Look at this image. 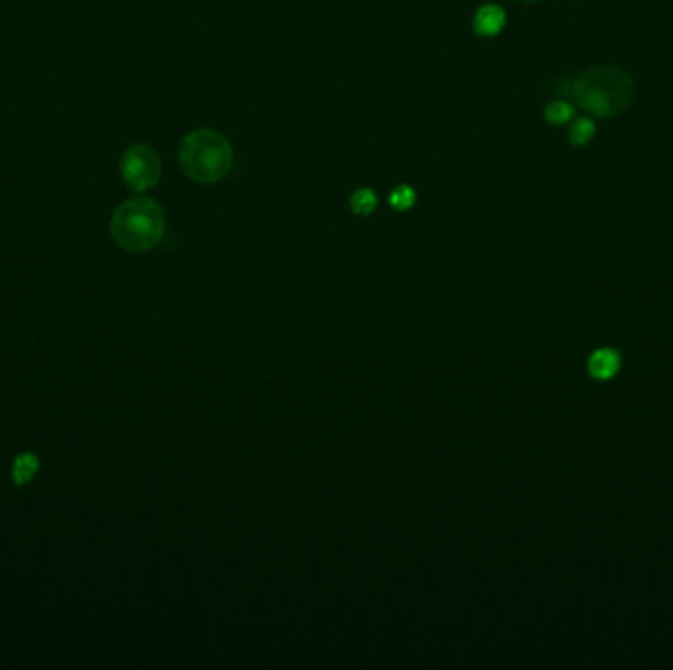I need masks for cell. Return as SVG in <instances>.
Listing matches in <instances>:
<instances>
[{
	"label": "cell",
	"mask_w": 673,
	"mask_h": 670,
	"mask_svg": "<svg viewBox=\"0 0 673 670\" xmlns=\"http://www.w3.org/2000/svg\"><path fill=\"white\" fill-rule=\"evenodd\" d=\"M177 162L189 179L215 183L231 171L232 148L222 134L203 128L181 140Z\"/></svg>",
	"instance_id": "3"
},
{
	"label": "cell",
	"mask_w": 673,
	"mask_h": 670,
	"mask_svg": "<svg viewBox=\"0 0 673 670\" xmlns=\"http://www.w3.org/2000/svg\"><path fill=\"white\" fill-rule=\"evenodd\" d=\"M506 24V14L500 6H494V4H486L483 8H478L475 14V32L478 36H485V38H492V36H498L502 32Z\"/></svg>",
	"instance_id": "5"
},
{
	"label": "cell",
	"mask_w": 673,
	"mask_h": 670,
	"mask_svg": "<svg viewBox=\"0 0 673 670\" xmlns=\"http://www.w3.org/2000/svg\"><path fill=\"white\" fill-rule=\"evenodd\" d=\"M593 134H595V124L589 118H579V120H575L571 130H569V140L575 146H585L593 138Z\"/></svg>",
	"instance_id": "10"
},
{
	"label": "cell",
	"mask_w": 673,
	"mask_h": 670,
	"mask_svg": "<svg viewBox=\"0 0 673 670\" xmlns=\"http://www.w3.org/2000/svg\"><path fill=\"white\" fill-rule=\"evenodd\" d=\"M416 203V191L409 185H400L390 195V205L396 210H408Z\"/></svg>",
	"instance_id": "11"
},
{
	"label": "cell",
	"mask_w": 673,
	"mask_h": 670,
	"mask_svg": "<svg viewBox=\"0 0 673 670\" xmlns=\"http://www.w3.org/2000/svg\"><path fill=\"white\" fill-rule=\"evenodd\" d=\"M577 104L598 118H608L626 109L634 97V81L617 65H598L585 71L571 87Z\"/></svg>",
	"instance_id": "1"
},
{
	"label": "cell",
	"mask_w": 673,
	"mask_h": 670,
	"mask_svg": "<svg viewBox=\"0 0 673 670\" xmlns=\"http://www.w3.org/2000/svg\"><path fill=\"white\" fill-rule=\"evenodd\" d=\"M543 114H545V120L552 122V124H565V122L573 118L575 110L573 107H571L569 102H565V100H553V102H550V104L545 107Z\"/></svg>",
	"instance_id": "9"
},
{
	"label": "cell",
	"mask_w": 673,
	"mask_h": 670,
	"mask_svg": "<svg viewBox=\"0 0 673 670\" xmlns=\"http://www.w3.org/2000/svg\"><path fill=\"white\" fill-rule=\"evenodd\" d=\"M520 2H534V0H520Z\"/></svg>",
	"instance_id": "12"
},
{
	"label": "cell",
	"mask_w": 673,
	"mask_h": 670,
	"mask_svg": "<svg viewBox=\"0 0 673 670\" xmlns=\"http://www.w3.org/2000/svg\"><path fill=\"white\" fill-rule=\"evenodd\" d=\"M38 468H40V462H38V458H36L33 454H28V452L20 454V456L14 460L12 478H14V482L18 483V485H24V483H28L33 476H36Z\"/></svg>",
	"instance_id": "7"
},
{
	"label": "cell",
	"mask_w": 673,
	"mask_h": 670,
	"mask_svg": "<svg viewBox=\"0 0 673 670\" xmlns=\"http://www.w3.org/2000/svg\"><path fill=\"white\" fill-rule=\"evenodd\" d=\"M618 368H620V356L612 348H600L589 360V372L596 380L612 377L618 372Z\"/></svg>",
	"instance_id": "6"
},
{
	"label": "cell",
	"mask_w": 673,
	"mask_h": 670,
	"mask_svg": "<svg viewBox=\"0 0 673 670\" xmlns=\"http://www.w3.org/2000/svg\"><path fill=\"white\" fill-rule=\"evenodd\" d=\"M349 205H351L353 212L361 215V217H366V215L375 212L376 205H378V198H376L372 189L365 187V189L354 191L353 195H351V198H349Z\"/></svg>",
	"instance_id": "8"
},
{
	"label": "cell",
	"mask_w": 673,
	"mask_h": 670,
	"mask_svg": "<svg viewBox=\"0 0 673 670\" xmlns=\"http://www.w3.org/2000/svg\"><path fill=\"white\" fill-rule=\"evenodd\" d=\"M166 215L160 203L148 197L124 201L112 212L111 232L114 242L126 252H146L160 242Z\"/></svg>",
	"instance_id": "2"
},
{
	"label": "cell",
	"mask_w": 673,
	"mask_h": 670,
	"mask_svg": "<svg viewBox=\"0 0 673 670\" xmlns=\"http://www.w3.org/2000/svg\"><path fill=\"white\" fill-rule=\"evenodd\" d=\"M121 173L128 187L136 193H142L146 189L154 187L160 181L162 164H160V157L154 152V148H150L146 143H133L122 154Z\"/></svg>",
	"instance_id": "4"
}]
</instances>
